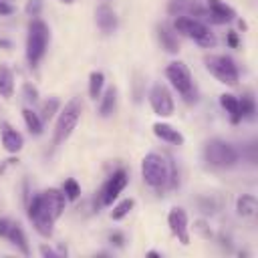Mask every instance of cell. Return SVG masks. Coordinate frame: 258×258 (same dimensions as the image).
Masks as SVG:
<instances>
[{"label": "cell", "instance_id": "obj_27", "mask_svg": "<svg viewBox=\"0 0 258 258\" xmlns=\"http://www.w3.org/2000/svg\"><path fill=\"white\" fill-rule=\"evenodd\" d=\"M240 113L242 119H252L256 113V105H254V97L252 95H242L240 99Z\"/></svg>", "mask_w": 258, "mask_h": 258}, {"label": "cell", "instance_id": "obj_20", "mask_svg": "<svg viewBox=\"0 0 258 258\" xmlns=\"http://www.w3.org/2000/svg\"><path fill=\"white\" fill-rule=\"evenodd\" d=\"M256 210H258V200H256V196H252V194H242V196L236 200V212H238V216H242V218H252V216L256 214Z\"/></svg>", "mask_w": 258, "mask_h": 258}, {"label": "cell", "instance_id": "obj_13", "mask_svg": "<svg viewBox=\"0 0 258 258\" xmlns=\"http://www.w3.org/2000/svg\"><path fill=\"white\" fill-rule=\"evenodd\" d=\"M95 20H97V26L103 34H113L117 30V24H119L117 14L109 4H101L95 10Z\"/></svg>", "mask_w": 258, "mask_h": 258}, {"label": "cell", "instance_id": "obj_38", "mask_svg": "<svg viewBox=\"0 0 258 258\" xmlns=\"http://www.w3.org/2000/svg\"><path fill=\"white\" fill-rule=\"evenodd\" d=\"M60 2H64V4H73L75 0H60Z\"/></svg>", "mask_w": 258, "mask_h": 258}, {"label": "cell", "instance_id": "obj_17", "mask_svg": "<svg viewBox=\"0 0 258 258\" xmlns=\"http://www.w3.org/2000/svg\"><path fill=\"white\" fill-rule=\"evenodd\" d=\"M220 105H222V109L228 113V117H230V121H232L234 125L242 121L240 99H238L236 95H232V93H224V95H220Z\"/></svg>", "mask_w": 258, "mask_h": 258}, {"label": "cell", "instance_id": "obj_15", "mask_svg": "<svg viewBox=\"0 0 258 258\" xmlns=\"http://www.w3.org/2000/svg\"><path fill=\"white\" fill-rule=\"evenodd\" d=\"M153 133H155V137H159L161 141L171 143V145H183L185 143V137L181 135V131L169 123H163V121L153 123Z\"/></svg>", "mask_w": 258, "mask_h": 258}, {"label": "cell", "instance_id": "obj_19", "mask_svg": "<svg viewBox=\"0 0 258 258\" xmlns=\"http://www.w3.org/2000/svg\"><path fill=\"white\" fill-rule=\"evenodd\" d=\"M101 103H99V115L101 117H111L117 109V89L109 87L105 89V93H101Z\"/></svg>", "mask_w": 258, "mask_h": 258}, {"label": "cell", "instance_id": "obj_29", "mask_svg": "<svg viewBox=\"0 0 258 258\" xmlns=\"http://www.w3.org/2000/svg\"><path fill=\"white\" fill-rule=\"evenodd\" d=\"M40 8H42V0H28L26 2V14L32 18H38Z\"/></svg>", "mask_w": 258, "mask_h": 258}, {"label": "cell", "instance_id": "obj_32", "mask_svg": "<svg viewBox=\"0 0 258 258\" xmlns=\"http://www.w3.org/2000/svg\"><path fill=\"white\" fill-rule=\"evenodd\" d=\"M10 220H6V218H0V238H6V234H8V230H10Z\"/></svg>", "mask_w": 258, "mask_h": 258}, {"label": "cell", "instance_id": "obj_28", "mask_svg": "<svg viewBox=\"0 0 258 258\" xmlns=\"http://www.w3.org/2000/svg\"><path fill=\"white\" fill-rule=\"evenodd\" d=\"M22 93H24V99L28 101V103H38V89L34 87V85H30V83H24V87H22Z\"/></svg>", "mask_w": 258, "mask_h": 258}, {"label": "cell", "instance_id": "obj_26", "mask_svg": "<svg viewBox=\"0 0 258 258\" xmlns=\"http://www.w3.org/2000/svg\"><path fill=\"white\" fill-rule=\"evenodd\" d=\"M62 194H64V198H67V202H75L79 196H81V185H79V181L75 179V177H69V179H64V183H62Z\"/></svg>", "mask_w": 258, "mask_h": 258}, {"label": "cell", "instance_id": "obj_7", "mask_svg": "<svg viewBox=\"0 0 258 258\" xmlns=\"http://www.w3.org/2000/svg\"><path fill=\"white\" fill-rule=\"evenodd\" d=\"M206 69L212 77H216L220 83L224 85H238V79H240V73H238V67L234 62V58L226 56V54H210L206 56Z\"/></svg>", "mask_w": 258, "mask_h": 258}, {"label": "cell", "instance_id": "obj_30", "mask_svg": "<svg viewBox=\"0 0 258 258\" xmlns=\"http://www.w3.org/2000/svg\"><path fill=\"white\" fill-rule=\"evenodd\" d=\"M14 6L10 4V2H6V0H0V16H10V14H14Z\"/></svg>", "mask_w": 258, "mask_h": 258}, {"label": "cell", "instance_id": "obj_4", "mask_svg": "<svg viewBox=\"0 0 258 258\" xmlns=\"http://www.w3.org/2000/svg\"><path fill=\"white\" fill-rule=\"evenodd\" d=\"M48 42H50L48 24L40 18H32L28 24V34H26V60L30 67H38V62L46 54Z\"/></svg>", "mask_w": 258, "mask_h": 258}, {"label": "cell", "instance_id": "obj_11", "mask_svg": "<svg viewBox=\"0 0 258 258\" xmlns=\"http://www.w3.org/2000/svg\"><path fill=\"white\" fill-rule=\"evenodd\" d=\"M167 226L171 230V234L183 244H189V220L183 208H171L167 214Z\"/></svg>", "mask_w": 258, "mask_h": 258}, {"label": "cell", "instance_id": "obj_31", "mask_svg": "<svg viewBox=\"0 0 258 258\" xmlns=\"http://www.w3.org/2000/svg\"><path fill=\"white\" fill-rule=\"evenodd\" d=\"M109 240H111V244H115V246H123V242H125V238H123L121 232H111V234H109Z\"/></svg>", "mask_w": 258, "mask_h": 258}, {"label": "cell", "instance_id": "obj_37", "mask_svg": "<svg viewBox=\"0 0 258 258\" xmlns=\"http://www.w3.org/2000/svg\"><path fill=\"white\" fill-rule=\"evenodd\" d=\"M147 256H161L159 252H155V250H151V252H147Z\"/></svg>", "mask_w": 258, "mask_h": 258}, {"label": "cell", "instance_id": "obj_1", "mask_svg": "<svg viewBox=\"0 0 258 258\" xmlns=\"http://www.w3.org/2000/svg\"><path fill=\"white\" fill-rule=\"evenodd\" d=\"M67 206V198L62 194V189L58 187H48L36 196H32L30 204H28V218L34 226V230L44 236L50 238L52 230H54V222L62 216Z\"/></svg>", "mask_w": 258, "mask_h": 258}, {"label": "cell", "instance_id": "obj_8", "mask_svg": "<svg viewBox=\"0 0 258 258\" xmlns=\"http://www.w3.org/2000/svg\"><path fill=\"white\" fill-rule=\"evenodd\" d=\"M165 77L169 81V85L185 99V101H191V95H194V79H191V73L189 69L185 67V62L181 60H173L165 67Z\"/></svg>", "mask_w": 258, "mask_h": 258}, {"label": "cell", "instance_id": "obj_34", "mask_svg": "<svg viewBox=\"0 0 258 258\" xmlns=\"http://www.w3.org/2000/svg\"><path fill=\"white\" fill-rule=\"evenodd\" d=\"M228 44H230L232 48L238 46V36H236V32H228Z\"/></svg>", "mask_w": 258, "mask_h": 258}, {"label": "cell", "instance_id": "obj_3", "mask_svg": "<svg viewBox=\"0 0 258 258\" xmlns=\"http://www.w3.org/2000/svg\"><path fill=\"white\" fill-rule=\"evenodd\" d=\"M81 115H83L81 97H71L64 103V107L58 111V117H56V123H54V131H52V145L54 147L62 145L73 135V131L77 129V125L81 121Z\"/></svg>", "mask_w": 258, "mask_h": 258}, {"label": "cell", "instance_id": "obj_16", "mask_svg": "<svg viewBox=\"0 0 258 258\" xmlns=\"http://www.w3.org/2000/svg\"><path fill=\"white\" fill-rule=\"evenodd\" d=\"M157 38H159L161 46L165 48V52L177 54V50H179V40H177V32H175L171 26H167L165 22H163V24H157Z\"/></svg>", "mask_w": 258, "mask_h": 258}, {"label": "cell", "instance_id": "obj_12", "mask_svg": "<svg viewBox=\"0 0 258 258\" xmlns=\"http://www.w3.org/2000/svg\"><path fill=\"white\" fill-rule=\"evenodd\" d=\"M206 4H208V12H206L208 18L218 24H226L236 18V10L222 0H206Z\"/></svg>", "mask_w": 258, "mask_h": 258}, {"label": "cell", "instance_id": "obj_22", "mask_svg": "<svg viewBox=\"0 0 258 258\" xmlns=\"http://www.w3.org/2000/svg\"><path fill=\"white\" fill-rule=\"evenodd\" d=\"M22 119L26 123V129L30 131V135H40L42 133V127H44V121L40 119V115L36 111H32L30 107H24L22 109Z\"/></svg>", "mask_w": 258, "mask_h": 258}, {"label": "cell", "instance_id": "obj_21", "mask_svg": "<svg viewBox=\"0 0 258 258\" xmlns=\"http://www.w3.org/2000/svg\"><path fill=\"white\" fill-rule=\"evenodd\" d=\"M14 95V73L10 67L0 64V97L10 99Z\"/></svg>", "mask_w": 258, "mask_h": 258}, {"label": "cell", "instance_id": "obj_9", "mask_svg": "<svg viewBox=\"0 0 258 258\" xmlns=\"http://www.w3.org/2000/svg\"><path fill=\"white\" fill-rule=\"evenodd\" d=\"M149 105H151V109L157 117H169V115H173V109H175V103H173V97H171L169 89L161 83H155L151 87Z\"/></svg>", "mask_w": 258, "mask_h": 258}, {"label": "cell", "instance_id": "obj_33", "mask_svg": "<svg viewBox=\"0 0 258 258\" xmlns=\"http://www.w3.org/2000/svg\"><path fill=\"white\" fill-rule=\"evenodd\" d=\"M196 230H198V232H200V234H202L204 238H210V236H212V232H210V230L206 228V222H198Z\"/></svg>", "mask_w": 258, "mask_h": 258}, {"label": "cell", "instance_id": "obj_18", "mask_svg": "<svg viewBox=\"0 0 258 258\" xmlns=\"http://www.w3.org/2000/svg\"><path fill=\"white\" fill-rule=\"evenodd\" d=\"M6 240H10L24 256H28L30 254V248H28V240H26V234H24V230H22V226L20 224H16V222H12L10 224V230H8V234H6Z\"/></svg>", "mask_w": 258, "mask_h": 258}, {"label": "cell", "instance_id": "obj_14", "mask_svg": "<svg viewBox=\"0 0 258 258\" xmlns=\"http://www.w3.org/2000/svg\"><path fill=\"white\" fill-rule=\"evenodd\" d=\"M0 135H2V145L8 153H18L24 147V137L20 131H16L10 123H2L0 125Z\"/></svg>", "mask_w": 258, "mask_h": 258}, {"label": "cell", "instance_id": "obj_24", "mask_svg": "<svg viewBox=\"0 0 258 258\" xmlns=\"http://www.w3.org/2000/svg\"><path fill=\"white\" fill-rule=\"evenodd\" d=\"M133 206H135V200H133V198H125V200H121V202L111 210V220H115V222L123 220L125 216H129V212L133 210Z\"/></svg>", "mask_w": 258, "mask_h": 258}, {"label": "cell", "instance_id": "obj_6", "mask_svg": "<svg viewBox=\"0 0 258 258\" xmlns=\"http://www.w3.org/2000/svg\"><path fill=\"white\" fill-rule=\"evenodd\" d=\"M202 155H204V161L212 167H218V169H226V167H232L236 165L238 161V149L224 141V139H210L204 149H202Z\"/></svg>", "mask_w": 258, "mask_h": 258}, {"label": "cell", "instance_id": "obj_23", "mask_svg": "<svg viewBox=\"0 0 258 258\" xmlns=\"http://www.w3.org/2000/svg\"><path fill=\"white\" fill-rule=\"evenodd\" d=\"M103 87H105V75L101 71H93L89 75V97L97 101L103 93Z\"/></svg>", "mask_w": 258, "mask_h": 258}, {"label": "cell", "instance_id": "obj_5", "mask_svg": "<svg viewBox=\"0 0 258 258\" xmlns=\"http://www.w3.org/2000/svg\"><path fill=\"white\" fill-rule=\"evenodd\" d=\"M173 30L185 38H191L194 42H198L200 46L204 48H210L216 44V36L214 32L210 30L208 24H204L202 20L194 18V16H187V14H177L175 22H173Z\"/></svg>", "mask_w": 258, "mask_h": 258}, {"label": "cell", "instance_id": "obj_36", "mask_svg": "<svg viewBox=\"0 0 258 258\" xmlns=\"http://www.w3.org/2000/svg\"><path fill=\"white\" fill-rule=\"evenodd\" d=\"M0 46H6V48H10V42H8V40H4V38H0Z\"/></svg>", "mask_w": 258, "mask_h": 258}, {"label": "cell", "instance_id": "obj_25", "mask_svg": "<svg viewBox=\"0 0 258 258\" xmlns=\"http://www.w3.org/2000/svg\"><path fill=\"white\" fill-rule=\"evenodd\" d=\"M58 107H60V101L56 99V97H50V99H46L42 105H40V119L42 121H48V119H52L54 117V113L58 111Z\"/></svg>", "mask_w": 258, "mask_h": 258}, {"label": "cell", "instance_id": "obj_35", "mask_svg": "<svg viewBox=\"0 0 258 258\" xmlns=\"http://www.w3.org/2000/svg\"><path fill=\"white\" fill-rule=\"evenodd\" d=\"M40 254L42 256H54V252L50 248H46V246H40Z\"/></svg>", "mask_w": 258, "mask_h": 258}, {"label": "cell", "instance_id": "obj_10", "mask_svg": "<svg viewBox=\"0 0 258 258\" xmlns=\"http://www.w3.org/2000/svg\"><path fill=\"white\" fill-rule=\"evenodd\" d=\"M127 183H129V173L125 169L113 171L107 177V181L103 183V187H101V194H99L101 196V204L103 206H111L119 198V194L127 187Z\"/></svg>", "mask_w": 258, "mask_h": 258}, {"label": "cell", "instance_id": "obj_2", "mask_svg": "<svg viewBox=\"0 0 258 258\" xmlns=\"http://www.w3.org/2000/svg\"><path fill=\"white\" fill-rule=\"evenodd\" d=\"M141 177L143 181L153 189H163L167 185H173V165L161 155V153H147L141 159Z\"/></svg>", "mask_w": 258, "mask_h": 258}]
</instances>
